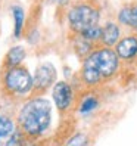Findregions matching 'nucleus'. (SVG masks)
Masks as SVG:
<instances>
[{"label": "nucleus", "mask_w": 137, "mask_h": 146, "mask_svg": "<svg viewBox=\"0 0 137 146\" xmlns=\"http://www.w3.org/2000/svg\"><path fill=\"white\" fill-rule=\"evenodd\" d=\"M114 49L121 61H133L137 56V34L134 33L121 37Z\"/></svg>", "instance_id": "obj_7"}, {"label": "nucleus", "mask_w": 137, "mask_h": 146, "mask_svg": "<svg viewBox=\"0 0 137 146\" xmlns=\"http://www.w3.org/2000/svg\"><path fill=\"white\" fill-rule=\"evenodd\" d=\"M3 87L11 94L25 96V94H28V93H32L34 78L30 74V71L22 65L13 66V68H5Z\"/></svg>", "instance_id": "obj_4"}, {"label": "nucleus", "mask_w": 137, "mask_h": 146, "mask_svg": "<svg viewBox=\"0 0 137 146\" xmlns=\"http://www.w3.org/2000/svg\"><path fill=\"white\" fill-rule=\"evenodd\" d=\"M74 47H75V52L78 53L80 56H84V59L87 58L93 50H95V44L91 41L85 40L84 37H81L80 34H75V41H74Z\"/></svg>", "instance_id": "obj_12"}, {"label": "nucleus", "mask_w": 137, "mask_h": 146, "mask_svg": "<svg viewBox=\"0 0 137 146\" xmlns=\"http://www.w3.org/2000/svg\"><path fill=\"white\" fill-rule=\"evenodd\" d=\"M50 124V102L36 96L25 104L18 114V127L27 137H38Z\"/></svg>", "instance_id": "obj_2"}, {"label": "nucleus", "mask_w": 137, "mask_h": 146, "mask_svg": "<svg viewBox=\"0 0 137 146\" xmlns=\"http://www.w3.org/2000/svg\"><path fill=\"white\" fill-rule=\"evenodd\" d=\"M119 58L112 47L99 46L84 59L81 66V80L85 86L95 87L116 74Z\"/></svg>", "instance_id": "obj_1"}, {"label": "nucleus", "mask_w": 137, "mask_h": 146, "mask_svg": "<svg viewBox=\"0 0 137 146\" xmlns=\"http://www.w3.org/2000/svg\"><path fill=\"white\" fill-rule=\"evenodd\" d=\"M119 40H121V27L114 21H108L102 27V37H100L99 44L103 47L114 49Z\"/></svg>", "instance_id": "obj_8"}, {"label": "nucleus", "mask_w": 137, "mask_h": 146, "mask_svg": "<svg viewBox=\"0 0 137 146\" xmlns=\"http://www.w3.org/2000/svg\"><path fill=\"white\" fill-rule=\"evenodd\" d=\"M25 137H27V136H25L21 130H16L12 134L11 139L6 142L5 146H25Z\"/></svg>", "instance_id": "obj_17"}, {"label": "nucleus", "mask_w": 137, "mask_h": 146, "mask_svg": "<svg viewBox=\"0 0 137 146\" xmlns=\"http://www.w3.org/2000/svg\"><path fill=\"white\" fill-rule=\"evenodd\" d=\"M81 37H84L85 40H89L91 43H95V41H100V37H102V27L97 24V25H93V27L87 28L85 31H83L80 34Z\"/></svg>", "instance_id": "obj_14"}, {"label": "nucleus", "mask_w": 137, "mask_h": 146, "mask_svg": "<svg viewBox=\"0 0 137 146\" xmlns=\"http://www.w3.org/2000/svg\"><path fill=\"white\" fill-rule=\"evenodd\" d=\"M52 96H53V100H55L58 109L64 112V111H66L72 104V98H74L72 87L66 81H58L53 86Z\"/></svg>", "instance_id": "obj_6"}, {"label": "nucleus", "mask_w": 137, "mask_h": 146, "mask_svg": "<svg viewBox=\"0 0 137 146\" xmlns=\"http://www.w3.org/2000/svg\"><path fill=\"white\" fill-rule=\"evenodd\" d=\"M99 105V100L95 98V96H89V98H85L83 102H81V106H80V112L81 114H89L91 112L93 109H96Z\"/></svg>", "instance_id": "obj_15"}, {"label": "nucleus", "mask_w": 137, "mask_h": 146, "mask_svg": "<svg viewBox=\"0 0 137 146\" xmlns=\"http://www.w3.org/2000/svg\"><path fill=\"white\" fill-rule=\"evenodd\" d=\"M118 22L127 28H137V0L128 2L121 6L118 12Z\"/></svg>", "instance_id": "obj_9"}, {"label": "nucleus", "mask_w": 137, "mask_h": 146, "mask_svg": "<svg viewBox=\"0 0 137 146\" xmlns=\"http://www.w3.org/2000/svg\"><path fill=\"white\" fill-rule=\"evenodd\" d=\"M65 146H89V137L84 133H75L72 137H69Z\"/></svg>", "instance_id": "obj_16"}, {"label": "nucleus", "mask_w": 137, "mask_h": 146, "mask_svg": "<svg viewBox=\"0 0 137 146\" xmlns=\"http://www.w3.org/2000/svg\"><path fill=\"white\" fill-rule=\"evenodd\" d=\"M15 133V124L13 121L6 117V115H0V139L3 137H7Z\"/></svg>", "instance_id": "obj_13"}, {"label": "nucleus", "mask_w": 137, "mask_h": 146, "mask_svg": "<svg viewBox=\"0 0 137 146\" xmlns=\"http://www.w3.org/2000/svg\"><path fill=\"white\" fill-rule=\"evenodd\" d=\"M11 12H12V18H13V21H15V37L16 38H19L21 36H22V31H24V27H25V12H24V9L21 6H12V9H11Z\"/></svg>", "instance_id": "obj_11"}, {"label": "nucleus", "mask_w": 137, "mask_h": 146, "mask_svg": "<svg viewBox=\"0 0 137 146\" xmlns=\"http://www.w3.org/2000/svg\"><path fill=\"white\" fill-rule=\"evenodd\" d=\"M66 19L74 34H81L87 28L99 24L100 11L95 3L89 2V0H80L69 7Z\"/></svg>", "instance_id": "obj_3"}, {"label": "nucleus", "mask_w": 137, "mask_h": 146, "mask_svg": "<svg viewBox=\"0 0 137 146\" xmlns=\"http://www.w3.org/2000/svg\"><path fill=\"white\" fill-rule=\"evenodd\" d=\"M58 2H62V0H58Z\"/></svg>", "instance_id": "obj_18"}, {"label": "nucleus", "mask_w": 137, "mask_h": 146, "mask_svg": "<svg viewBox=\"0 0 137 146\" xmlns=\"http://www.w3.org/2000/svg\"><path fill=\"white\" fill-rule=\"evenodd\" d=\"M24 59H25V49L22 46H13L7 50V53L5 56V61H3V66L5 68L19 66Z\"/></svg>", "instance_id": "obj_10"}, {"label": "nucleus", "mask_w": 137, "mask_h": 146, "mask_svg": "<svg viewBox=\"0 0 137 146\" xmlns=\"http://www.w3.org/2000/svg\"><path fill=\"white\" fill-rule=\"evenodd\" d=\"M34 94H43L49 87L56 84V70L52 64H41L34 74Z\"/></svg>", "instance_id": "obj_5"}]
</instances>
